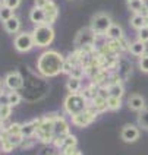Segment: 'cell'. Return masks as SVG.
Segmentation results:
<instances>
[{
	"label": "cell",
	"mask_w": 148,
	"mask_h": 155,
	"mask_svg": "<svg viewBox=\"0 0 148 155\" xmlns=\"http://www.w3.org/2000/svg\"><path fill=\"white\" fill-rule=\"evenodd\" d=\"M3 5L5 6H8L9 9H16L19 8V5H21V0H3Z\"/></svg>",
	"instance_id": "obj_35"
},
{
	"label": "cell",
	"mask_w": 148,
	"mask_h": 155,
	"mask_svg": "<svg viewBox=\"0 0 148 155\" xmlns=\"http://www.w3.org/2000/svg\"><path fill=\"white\" fill-rule=\"evenodd\" d=\"M50 0H35V8H40V9H43L47 3H49Z\"/></svg>",
	"instance_id": "obj_37"
},
{
	"label": "cell",
	"mask_w": 148,
	"mask_h": 155,
	"mask_svg": "<svg viewBox=\"0 0 148 155\" xmlns=\"http://www.w3.org/2000/svg\"><path fill=\"white\" fill-rule=\"evenodd\" d=\"M106 35L109 37V40H120V38H123L122 26L113 24V25L109 28V31H107V34H106Z\"/></svg>",
	"instance_id": "obj_17"
},
{
	"label": "cell",
	"mask_w": 148,
	"mask_h": 155,
	"mask_svg": "<svg viewBox=\"0 0 148 155\" xmlns=\"http://www.w3.org/2000/svg\"><path fill=\"white\" fill-rule=\"evenodd\" d=\"M34 45L35 44H34V40H32V34L22 32V34H19L16 38H15V48L21 53L29 51Z\"/></svg>",
	"instance_id": "obj_7"
},
{
	"label": "cell",
	"mask_w": 148,
	"mask_h": 155,
	"mask_svg": "<svg viewBox=\"0 0 148 155\" xmlns=\"http://www.w3.org/2000/svg\"><path fill=\"white\" fill-rule=\"evenodd\" d=\"M0 86H2V84H0ZM0 92H2V89H0Z\"/></svg>",
	"instance_id": "obj_43"
},
{
	"label": "cell",
	"mask_w": 148,
	"mask_h": 155,
	"mask_svg": "<svg viewBox=\"0 0 148 155\" xmlns=\"http://www.w3.org/2000/svg\"><path fill=\"white\" fill-rule=\"evenodd\" d=\"M147 25V21H145V16L141 15V13H133L131 18V26L135 28V29H141Z\"/></svg>",
	"instance_id": "obj_18"
},
{
	"label": "cell",
	"mask_w": 148,
	"mask_h": 155,
	"mask_svg": "<svg viewBox=\"0 0 148 155\" xmlns=\"http://www.w3.org/2000/svg\"><path fill=\"white\" fill-rule=\"evenodd\" d=\"M43 10H44V13H45V24L47 25H53L56 22L57 16H59V8H57V5L50 0L43 8Z\"/></svg>",
	"instance_id": "obj_8"
},
{
	"label": "cell",
	"mask_w": 148,
	"mask_h": 155,
	"mask_svg": "<svg viewBox=\"0 0 148 155\" xmlns=\"http://www.w3.org/2000/svg\"><path fill=\"white\" fill-rule=\"evenodd\" d=\"M120 136L125 142H135L136 139L140 138V130L138 127H135V126H131V124H128V126H125L120 132Z\"/></svg>",
	"instance_id": "obj_11"
},
{
	"label": "cell",
	"mask_w": 148,
	"mask_h": 155,
	"mask_svg": "<svg viewBox=\"0 0 148 155\" xmlns=\"http://www.w3.org/2000/svg\"><path fill=\"white\" fill-rule=\"evenodd\" d=\"M13 143L9 140V139H5V140H2V149L5 151V152H10L12 149H13Z\"/></svg>",
	"instance_id": "obj_36"
},
{
	"label": "cell",
	"mask_w": 148,
	"mask_h": 155,
	"mask_svg": "<svg viewBox=\"0 0 148 155\" xmlns=\"http://www.w3.org/2000/svg\"><path fill=\"white\" fill-rule=\"evenodd\" d=\"M66 88H68L69 92H79L81 91V79L69 76L68 82H66Z\"/></svg>",
	"instance_id": "obj_21"
},
{
	"label": "cell",
	"mask_w": 148,
	"mask_h": 155,
	"mask_svg": "<svg viewBox=\"0 0 148 155\" xmlns=\"http://www.w3.org/2000/svg\"><path fill=\"white\" fill-rule=\"evenodd\" d=\"M5 84H6V86H8L9 89L15 91V89L22 88V85H24V79L21 76V73H18V72H10V73H8V76L5 79Z\"/></svg>",
	"instance_id": "obj_10"
},
{
	"label": "cell",
	"mask_w": 148,
	"mask_h": 155,
	"mask_svg": "<svg viewBox=\"0 0 148 155\" xmlns=\"http://www.w3.org/2000/svg\"><path fill=\"white\" fill-rule=\"evenodd\" d=\"M97 114H98V113H97L92 107L88 105L85 110L76 113V114H73V116H70V117H72V123H73L75 126H78V127H87L88 124H91V123L97 119Z\"/></svg>",
	"instance_id": "obj_5"
},
{
	"label": "cell",
	"mask_w": 148,
	"mask_h": 155,
	"mask_svg": "<svg viewBox=\"0 0 148 155\" xmlns=\"http://www.w3.org/2000/svg\"><path fill=\"white\" fill-rule=\"evenodd\" d=\"M65 59L57 51H44L37 60V69L45 78H53L63 73Z\"/></svg>",
	"instance_id": "obj_1"
},
{
	"label": "cell",
	"mask_w": 148,
	"mask_h": 155,
	"mask_svg": "<svg viewBox=\"0 0 148 155\" xmlns=\"http://www.w3.org/2000/svg\"><path fill=\"white\" fill-rule=\"evenodd\" d=\"M2 2H3V0H0V3H2Z\"/></svg>",
	"instance_id": "obj_44"
},
{
	"label": "cell",
	"mask_w": 148,
	"mask_h": 155,
	"mask_svg": "<svg viewBox=\"0 0 148 155\" xmlns=\"http://www.w3.org/2000/svg\"><path fill=\"white\" fill-rule=\"evenodd\" d=\"M49 155H59V154H57V152H54V151H50V152H49Z\"/></svg>",
	"instance_id": "obj_40"
},
{
	"label": "cell",
	"mask_w": 148,
	"mask_h": 155,
	"mask_svg": "<svg viewBox=\"0 0 148 155\" xmlns=\"http://www.w3.org/2000/svg\"><path fill=\"white\" fill-rule=\"evenodd\" d=\"M88 105H89V104H88V100L82 94H79V92H70V94L65 98L63 108H65V111L68 113V114L73 116V114H76V113L85 110Z\"/></svg>",
	"instance_id": "obj_2"
},
{
	"label": "cell",
	"mask_w": 148,
	"mask_h": 155,
	"mask_svg": "<svg viewBox=\"0 0 148 155\" xmlns=\"http://www.w3.org/2000/svg\"><path fill=\"white\" fill-rule=\"evenodd\" d=\"M8 139L13 143V147H18V145H21V143H22L24 136H22V135H9Z\"/></svg>",
	"instance_id": "obj_33"
},
{
	"label": "cell",
	"mask_w": 148,
	"mask_h": 155,
	"mask_svg": "<svg viewBox=\"0 0 148 155\" xmlns=\"http://www.w3.org/2000/svg\"><path fill=\"white\" fill-rule=\"evenodd\" d=\"M19 103H21V95L18 94L16 91H12V92L8 95V104L13 107V105H18Z\"/></svg>",
	"instance_id": "obj_26"
},
{
	"label": "cell",
	"mask_w": 148,
	"mask_h": 155,
	"mask_svg": "<svg viewBox=\"0 0 148 155\" xmlns=\"http://www.w3.org/2000/svg\"><path fill=\"white\" fill-rule=\"evenodd\" d=\"M129 51H131V54L136 56V57H142V56H145V51H147L145 43H142V41H140V40L133 41L132 44H129Z\"/></svg>",
	"instance_id": "obj_14"
},
{
	"label": "cell",
	"mask_w": 148,
	"mask_h": 155,
	"mask_svg": "<svg viewBox=\"0 0 148 155\" xmlns=\"http://www.w3.org/2000/svg\"><path fill=\"white\" fill-rule=\"evenodd\" d=\"M19 28H21V21H19L16 16H12L10 19H8V21L5 22V29L8 31L9 34H15V32H18Z\"/></svg>",
	"instance_id": "obj_16"
},
{
	"label": "cell",
	"mask_w": 148,
	"mask_h": 155,
	"mask_svg": "<svg viewBox=\"0 0 148 155\" xmlns=\"http://www.w3.org/2000/svg\"><path fill=\"white\" fill-rule=\"evenodd\" d=\"M128 105H129V108L135 110V111H142L144 107H145V100L138 94L131 95L129 100H128Z\"/></svg>",
	"instance_id": "obj_12"
},
{
	"label": "cell",
	"mask_w": 148,
	"mask_h": 155,
	"mask_svg": "<svg viewBox=\"0 0 148 155\" xmlns=\"http://www.w3.org/2000/svg\"><path fill=\"white\" fill-rule=\"evenodd\" d=\"M107 105H109V110H119L122 107V98H119V97H109L107 98Z\"/></svg>",
	"instance_id": "obj_22"
},
{
	"label": "cell",
	"mask_w": 148,
	"mask_h": 155,
	"mask_svg": "<svg viewBox=\"0 0 148 155\" xmlns=\"http://www.w3.org/2000/svg\"><path fill=\"white\" fill-rule=\"evenodd\" d=\"M145 21H147V26H148V16H147V18H145Z\"/></svg>",
	"instance_id": "obj_41"
},
{
	"label": "cell",
	"mask_w": 148,
	"mask_h": 155,
	"mask_svg": "<svg viewBox=\"0 0 148 155\" xmlns=\"http://www.w3.org/2000/svg\"><path fill=\"white\" fill-rule=\"evenodd\" d=\"M10 113H12V105H9V104L0 105V119L2 120L8 119L9 116H10Z\"/></svg>",
	"instance_id": "obj_29"
},
{
	"label": "cell",
	"mask_w": 148,
	"mask_h": 155,
	"mask_svg": "<svg viewBox=\"0 0 148 155\" xmlns=\"http://www.w3.org/2000/svg\"><path fill=\"white\" fill-rule=\"evenodd\" d=\"M2 130H3V120L0 119V132H2Z\"/></svg>",
	"instance_id": "obj_39"
},
{
	"label": "cell",
	"mask_w": 148,
	"mask_h": 155,
	"mask_svg": "<svg viewBox=\"0 0 148 155\" xmlns=\"http://www.w3.org/2000/svg\"><path fill=\"white\" fill-rule=\"evenodd\" d=\"M138 40L142 43H148V26L145 25L144 28L138 29Z\"/></svg>",
	"instance_id": "obj_30"
},
{
	"label": "cell",
	"mask_w": 148,
	"mask_h": 155,
	"mask_svg": "<svg viewBox=\"0 0 148 155\" xmlns=\"http://www.w3.org/2000/svg\"><path fill=\"white\" fill-rule=\"evenodd\" d=\"M29 19L31 22H34L35 25H43L45 24V13H44L43 9L40 8H34L29 13Z\"/></svg>",
	"instance_id": "obj_15"
},
{
	"label": "cell",
	"mask_w": 148,
	"mask_h": 155,
	"mask_svg": "<svg viewBox=\"0 0 148 155\" xmlns=\"http://www.w3.org/2000/svg\"><path fill=\"white\" fill-rule=\"evenodd\" d=\"M85 75V70H84V66H81V64H78V66H75L73 69H72V72H70V78H78V79H81V78Z\"/></svg>",
	"instance_id": "obj_28"
},
{
	"label": "cell",
	"mask_w": 148,
	"mask_h": 155,
	"mask_svg": "<svg viewBox=\"0 0 148 155\" xmlns=\"http://www.w3.org/2000/svg\"><path fill=\"white\" fill-rule=\"evenodd\" d=\"M128 5H129V9H131L133 13H142V10H144V3H142V0L129 2Z\"/></svg>",
	"instance_id": "obj_24"
},
{
	"label": "cell",
	"mask_w": 148,
	"mask_h": 155,
	"mask_svg": "<svg viewBox=\"0 0 148 155\" xmlns=\"http://www.w3.org/2000/svg\"><path fill=\"white\" fill-rule=\"evenodd\" d=\"M21 130H22V126L19 123H13L9 126V129L6 130L9 135H21Z\"/></svg>",
	"instance_id": "obj_31"
},
{
	"label": "cell",
	"mask_w": 148,
	"mask_h": 155,
	"mask_svg": "<svg viewBox=\"0 0 148 155\" xmlns=\"http://www.w3.org/2000/svg\"><path fill=\"white\" fill-rule=\"evenodd\" d=\"M13 16V10L12 9H9L8 6H5V5H0V19L3 21V22H6L8 19Z\"/></svg>",
	"instance_id": "obj_23"
},
{
	"label": "cell",
	"mask_w": 148,
	"mask_h": 155,
	"mask_svg": "<svg viewBox=\"0 0 148 155\" xmlns=\"http://www.w3.org/2000/svg\"><path fill=\"white\" fill-rule=\"evenodd\" d=\"M98 35L91 29V28H84V29H81L76 37H75V44L78 45V47H87V45H94L96 44V40Z\"/></svg>",
	"instance_id": "obj_6"
},
{
	"label": "cell",
	"mask_w": 148,
	"mask_h": 155,
	"mask_svg": "<svg viewBox=\"0 0 148 155\" xmlns=\"http://www.w3.org/2000/svg\"><path fill=\"white\" fill-rule=\"evenodd\" d=\"M129 2H135V0H128V3H129Z\"/></svg>",
	"instance_id": "obj_42"
},
{
	"label": "cell",
	"mask_w": 148,
	"mask_h": 155,
	"mask_svg": "<svg viewBox=\"0 0 148 155\" xmlns=\"http://www.w3.org/2000/svg\"><path fill=\"white\" fill-rule=\"evenodd\" d=\"M142 3H144V8L148 10V0H142Z\"/></svg>",
	"instance_id": "obj_38"
},
{
	"label": "cell",
	"mask_w": 148,
	"mask_h": 155,
	"mask_svg": "<svg viewBox=\"0 0 148 155\" xmlns=\"http://www.w3.org/2000/svg\"><path fill=\"white\" fill-rule=\"evenodd\" d=\"M113 25V22H112V18L110 15H107L104 12H98L96 13L92 19H91V29L96 32L97 35H106L107 34V31H109V28Z\"/></svg>",
	"instance_id": "obj_4"
},
{
	"label": "cell",
	"mask_w": 148,
	"mask_h": 155,
	"mask_svg": "<svg viewBox=\"0 0 148 155\" xmlns=\"http://www.w3.org/2000/svg\"><path fill=\"white\" fill-rule=\"evenodd\" d=\"M138 123H140L144 129L148 130V110H142V111L140 113V116H138Z\"/></svg>",
	"instance_id": "obj_27"
},
{
	"label": "cell",
	"mask_w": 148,
	"mask_h": 155,
	"mask_svg": "<svg viewBox=\"0 0 148 155\" xmlns=\"http://www.w3.org/2000/svg\"><path fill=\"white\" fill-rule=\"evenodd\" d=\"M62 155H82L76 147H68L62 149Z\"/></svg>",
	"instance_id": "obj_32"
},
{
	"label": "cell",
	"mask_w": 148,
	"mask_h": 155,
	"mask_svg": "<svg viewBox=\"0 0 148 155\" xmlns=\"http://www.w3.org/2000/svg\"><path fill=\"white\" fill-rule=\"evenodd\" d=\"M140 69L144 72V73H148V54L142 56L140 59Z\"/></svg>",
	"instance_id": "obj_34"
},
{
	"label": "cell",
	"mask_w": 148,
	"mask_h": 155,
	"mask_svg": "<svg viewBox=\"0 0 148 155\" xmlns=\"http://www.w3.org/2000/svg\"><path fill=\"white\" fill-rule=\"evenodd\" d=\"M76 145H78V139L75 138L73 135L68 133V135L65 136V140H63L62 149H63V148H68V147H76Z\"/></svg>",
	"instance_id": "obj_25"
},
{
	"label": "cell",
	"mask_w": 148,
	"mask_h": 155,
	"mask_svg": "<svg viewBox=\"0 0 148 155\" xmlns=\"http://www.w3.org/2000/svg\"><path fill=\"white\" fill-rule=\"evenodd\" d=\"M89 107H92L97 113H104L106 110L109 108V105H107V98L101 97V95H97L96 98H92V100H91Z\"/></svg>",
	"instance_id": "obj_13"
},
{
	"label": "cell",
	"mask_w": 148,
	"mask_h": 155,
	"mask_svg": "<svg viewBox=\"0 0 148 155\" xmlns=\"http://www.w3.org/2000/svg\"><path fill=\"white\" fill-rule=\"evenodd\" d=\"M107 92H109V97H119V98H122L125 89H123L122 84H113V85H107Z\"/></svg>",
	"instance_id": "obj_19"
},
{
	"label": "cell",
	"mask_w": 148,
	"mask_h": 155,
	"mask_svg": "<svg viewBox=\"0 0 148 155\" xmlns=\"http://www.w3.org/2000/svg\"><path fill=\"white\" fill-rule=\"evenodd\" d=\"M53 133H54V136H65L69 133V124L62 116H54Z\"/></svg>",
	"instance_id": "obj_9"
},
{
	"label": "cell",
	"mask_w": 148,
	"mask_h": 155,
	"mask_svg": "<svg viewBox=\"0 0 148 155\" xmlns=\"http://www.w3.org/2000/svg\"><path fill=\"white\" fill-rule=\"evenodd\" d=\"M82 95L87 98L88 101H91L92 98H96L97 95H98V86H97L96 84H92V82H91V84H89V85H88L87 88L84 89Z\"/></svg>",
	"instance_id": "obj_20"
},
{
	"label": "cell",
	"mask_w": 148,
	"mask_h": 155,
	"mask_svg": "<svg viewBox=\"0 0 148 155\" xmlns=\"http://www.w3.org/2000/svg\"><path fill=\"white\" fill-rule=\"evenodd\" d=\"M32 40L37 47H47L54 40V29L52 28V25H47V24L37 25L32 31Z\"/></svg>",
	"instance_id": "obj_3"
}]
</instances>
